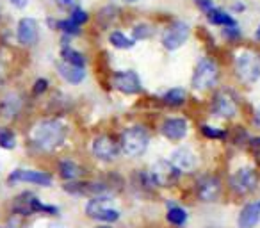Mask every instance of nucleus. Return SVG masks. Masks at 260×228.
<instances>
[{"label":"nucleus","mask_w":260,"mask_h":228,"mask_svg":"<svg viewBox=\"0 0 260 228\" xmlns=\"http://www.w3.org/2000/svg\"><path fill=\"white\" fill-rule=\"evenodd\" d=\"M66 134H68V128L64 123H61L59 120H45L34 127L32 141L38 148L50 152L64 143Z\"/></svg>","instance_id":"obj_1"},{"label":"nucleus","mask_w":260,"mask_h":228,"mask_svg":"<svg viewBox=\"0 0 260 228\" xmlns=\"http://www.w3.org/2000/svg\"><path fill=\"white\" fill-rule=\"evenodd\" d=\"M150 143L148 131L141 125H134L128 127L121 134V150L125 152V155L128 157H139L146 152Z\"/></svg>","instance_id":"obj_2"},{"label":"nucleus","mask_w":260,"mask_h":228,"mask_svg":"<svg viewBox=\"0 0 260 228\" xmlns=\"http://www.w3.org/2000/svg\"><path fill=\"white\" fill-rule=\"evenodd\" d=\"M217 75H219L217 66L209 59H202V61H198L194 73H192V87L196 91L210 89L217 84Z\"/></svg>","instance_id":"obj_3"},{"label":"nucleus","mask_w":260,"mask_h":228,"mask_svg":"<svg viewBox=\"0 0 260 228\" xmlns=\"http://www.w3.org/2000/svg\"><path fill=\"white\" fill-rule=\"evenodd\" d=\"M182 171L175 166L171 160H157L152 166V171H150V177H152L153 184L160 185V187H171L178 182Z\"/></svg>","instance_id":"obj_4"},{"label":"nucleus","mask_w":260,"mask_h":228,"mask_svg":"<svg viewBox=\"0 0 260 228\" xmlns=\"http://www.w3.org/2000/svg\"><path fill=\"white\" fill-rule=\"evenodd\" d=\"M237 73L242 82H256L260 79V54L256 52H242L237 57Z\"/></svg>","instance_id":"obj_5"},{"label":"nucleus","mask_w":260,"mask_h":228,"mask_svg":"<svg viewBox=\"0 0 260 228\" xmlns=\"http://www.w3.org/2000/svg\"><path fill=\"white\" fill-rule=\"evenodd\" d=\"M239 111V102L235 98V94L228 89H223L212 98V104H210V112L217 118H234Z\"/></svg>","instance_id":"obj_6"},{"label":"nucleus","mask_w":260,"mask_h":228,"mask_svg":"<svg viewBox=\"0 0 260 228\" xmlns=\"http://www.w3.org/2000/svg\"><path fill=\"white\" fill-rule=\"evenodd\" d=\"M15 212L22 214V216H30V214H36V212H47V214L55 216V214H57V207L43 205V203H41L34 194H30V192H23V194H20L18 198H16Z\"/></svg>","instance_id":"obj_7"},{"label":"nucleus","mask_w":260,"mask_h":228,"mask_svg":"<svg viewBox=\"0 0 260 228\" xmlns=\"http://www.w3.org/2000/svg\"><path fill=\"white\" fill-rule=\"evenodd\" d=\"M256 184H258V177L251 168L237 170L230 177V189L237 194H249L256 189Z\"/></svg>","instance_id":"obj_8"},{"label":"nucleus","mask_w":260,"mask_h":228,"mask_svg":"<svg viewBox=\"0 0 260 228\" xmlns=\"http://www.w3.org/2000/svg\"><path fill=\"white\" fill-rule=\"evenodd\" d=\"M105 202H109V198H93L87 202L86 205V214L93 219L104 221V223H112V221L119 219V212L111 207L105 205Z\"/></svg>","instance_id":"obj_9"},{"label":"nucleus","mask_w":260,"mask_h":228,"mask_svg":"<svg viewBox=\"0 0 260 228\" xmlns=\"http://www.w3.org/2000/svg\"><path fill=\"white\" fill-rule=\"evenodd\" d=\"M112 86L118 91L125 94H138L143 89L141 79L136 72L132 70H125V72H118L112 75Z\"/></svg>","instance_id":"obj_10"},{"label":"nucleus","mask_w":260,"mask_h":228,"mask_svg":"<svg viewBox=\"0 0 260 228\" xmlns=\"http://www.w3.org/2000/svg\"><path fill=\"white\" fill-rule=\"evenodd\" d=\"M189 25L185 22H175L166 32L162 34V45L166 50H177L187 41Z\"/></svg>","instance_id":"obj_11"},{"label":"nucleus","mask_w":260,"mask_h":228,"mask_svg":"<svg viewBox=\"0 0 260 228\" xmlns=\"http://www.w3.org/2000/svg\"><path fill=\"white\" fill-rule=\"evenodd\" d=\"M196 194L202 202H216L221 194V180L212 175H205L196 184Z\"/></svg>","instance_id":"obj_12"},{"label":"nucleus","mask_w":260,"mask_h":228,"mask_svg":"<svg viewBox=\"0 0 260 228\" xmlns=\"http://www.w3.org/2000/svg\"><path fill=\"white\" fill-rule=\"evenodd\" d=\"M93 153L96 159L104 160V162H111L118 157L119 146L111 136H98L93 141Z\"/></svg>","instance_id":"obj_13"},{"label":"nucleus","mask_w":260,"mask_h":228,"mask_svg":"<svg viewBox=\"0 0 260 228\" xmlns=\"http://www.w3.org/2000/svg\"><path fill=\"white\" fill-rule=\"evenodd\" d=\"M16 36L18 41L25 47H30L38 41L40 38V30H38V22L32 18H22L18 22V29H16Z\"/></svg>","instance_id":"obj_14"},{"label":"nucleus","mask_w":260,"mask_h":228,"mask_svg":"<svg viewBox=\"0 0 260 228\" xmlns=\"http://www.w3.org/2000/svg\"><path fill=\"white\" fill-rule=\"evenodd\" d=\"M9 182H30L36 185H52V177L43 171H32V170H18L13 171Z\"/></svg>","instance_id":"obj_15"},{"label":"nucleus","mask_w":260,"mask_h":228,"mask_svg":"<svg viewBox=\"0 0 260 228\" xmlns=\"http://www.w3.org/2000/svg\"><path fill=\"white\" fill-rule=\"evenodd\" d=\"M160 132L171 141H180L187 134V121L182 118H168L160 127Z\"/></svg>","instance_id":"obj_16"},{"label":"nucleus","mask_w":260,"mask_h":228,"mask_svg":"<svg viewBox=\"0 0 260 228\" xmlns=\"http://www.w3.org/2000/svg\"><path fill=\"white\" fill-rule=\"evenodd\" d=\"M260 221V200L246 203L239 214V228H255Z\"/></svg>","instance_id":"obj_17"},{"label":"nucleus","mask_w":260,"mask_h":228,"mask_svg":"<svg viewBox=\"0 0 260 228\" xmlns=\"http://www.w3.org/2000/svg\"><path fill=\"white\" fill-rule=\"evenodd\" d=\"M171 162L178 168L180 171H191L196 168L198 160H196V155L187 148H178L171 153Z\"/></svg>","instance_id":"obj_18"},{"label":"nucleus","mask_w":260,"mask_h":228,"mask_svg":"<svg viewBox=\"0 0 260 228\" xmlns=\"http://www.w3.org/2000/svg\"><path fill=\"white\" fill-rule=\"evenodd\" d=\"M57 72H59V75H61L64 80H68L70 84H80L84 79H86V72H84V68L68 64V62H59Z\"/></svg>","instance_id":"obj_19"},{"label":"nucleus","mask_w":260,"mask_h":228,"mask_svg":"<svg viewBox=\"0 0 260 228\" xmlns=\"http://www.w3.org/2000/svg\"><path fill=\"white\" fill-rule=\"evenodd\" d=\"M20 107H22V98L16 93L8 94L6 100L2 102V112H4V116L8 118V120H11V118H15L16 114H18Z\"/></svg>","instance_id":"obj_20"},{"label":"nucleus","mask_w":260,"mask_h":228,"mask_svg":"<svg viewBox=\"0 0 260 228\" xmlns=\"http://www.w3.org/2000/svg\"><path fill=\"white\" fill-rule=\"evenodd\" d=\"M207 18L212 25H221V27H232L235 25V20L232 15H228L223 9H212L210 13H207Z\"/></svg>","instance_id":"obj_21"},{"label":"nucleus","mask_w":260,"mask_h":228,"mask_svg":"<svg viewBox=\"0 0 260 228\" xmlns=\"http://www.w3.org/2000/svg\"><path fill=\"white\" fill-rule=\"evenodd\" d=\"M162 100H164V104L170 105V107H180V105H184L185 100H187V93H185V89H182V87H173V89H170L164 94Z\"/></svg>","instance_id":"obj_22"},{"label":"nucleus","mask_w":260,"mask_h":228,"mask_svg":"<svg viewBox=\"0 0 260 228\" xmlns=\"http://www.w3.org/2000/svg\"><path fill=\"white\" fill-rule=\"evenodd\" d=\"M59 173L64 180H77V178L82 175V170H80L79 164H75L73 160H62L59 164Z\"/></svg>","instance_id":"obj_23"},{"label":"nucleus","mask_w":260,"mask_h":228,"mask_svg":"<svg viewBox=\"0 0 260 228\" xmlns=\"http://www.w3.org/2000/svg\"><path fill=\"white\" fill-rule=\"evenodd\" d=\"M61 57L64 59V62L73 64V66H79V68H84V64H86V57H84L80 52L73 50V48H68V47L62 48Z\"/></svg>","instance_id":"obj_24"},{"label":"nucleus","mask_w":260,"mask_h":228,"mask_svg":"<svg viewBox=\"0 0 260 228\" xmlns=\"http://www.w3.org/2000/svg\"><path fill=\"white\" fill-rule=\"evenodd\" d=\"M166 217L171 224H175V226H182V224H185V221H187V212H185V209H182V207L171 205L170 210H168V214H166Z\"/></svg>","instance_id":"obj_25"},{"label":"nucleus","mask_w":260,"mask_h":228,"mask_svg":"<svg viewBox=\"0 0 260 228\" xmlns=\"http://www.w3.org/2000/svg\"><path fill=\"white\" fill-rule=\"evenodd\" d=\"M109 41L112 43V47L116 48H132L134 47V40H130V38H126L123 32H119V30H116V32H112L111 36H109Z\"/></svg>","instance_id":"obj_26"},{"label":"nucleus","mask_w":260,"mask_h":228,"mask_svg":"<svg viewBox=\"0 0 260 228\" xmlns=\"http://www.w3.org/2000/svg\"><path fill=\"white\" fill-rule=\"evenodd\" d=\"M132 34H134V40H146L153 36V27L148 23H139L132 29Z\"/></svg>","instance_id":"obj_27"},{"label":"nucleus","mask_w":260,"mask_h":228,"mask_svg":"<svg viewBox=\"0 0 260 228\" xmlns=\"http://www.w3.org/2000/svg\"><path fill=\"white\" fill-rule=\"evenodd\" d=\"M79 27L80 25H77V23L73 22L72 18H70V20H62V22L57 23V29L61 30V32H64V34H70V36H79V34H80Z\"/></svg>","instance_id":"obj_28"},{"label":"nucleus","mask_w":260,"mask_h":228,"mask_svg":"<svg viewBox=\"0 0 260 228\" xmlns=\"http://www.w3.org/2000/svg\"><path fill=\"white\" fill-rule=\"evenodd\" d=\"M200 132H202L207 139H224L226 138V132L221 131V128L210 127V125H202V127H200Z\"/></svg>","instance_id":"obj_29"},{"label":"nucleus","mask_w":260,"mask_h":228,"mask_svg":"<svg viewBox=\"0 0 260 228\" xmlns=\"http://www.w3.org/2000/svg\"><path fill=\"white\" fill-rule=\"evenodd\" d=\"M15 143H16V138L13 132L6 131V128L0 131V146H2V148H6V150L15 148Z\"/></svg>","instance_id":"obj_30"},{"label":"nucleus","mask_w":260,"mask_h":228,"mask_svg":"<svg viewBox=\"0 0 260 228\" xmlns=\"http://www.w3.org/2000/svg\"><path fill=\"white\" fill-rule=\"evenodd\" d=\"M72 20L77 23V25H82V23L87 22V13L82 11V9H79V8H75L72 11Z\"/></svg>","instance_id":"obj_31"},{"label":"nucleus","mask_w":260,"mask_h":228,"mask_svg":"<svg viewBox=\"0 0 260 228\" xmlns=\"http://www.w3.org/2000/svg\"><path fill=\"white\" fill-rule=\"evenodd\" d=\"M223 34L226 40H237L239 36H241V30L237 29V25H232V27H226V29H223Z\"/></svg>","instance_id":"obj_32"},{"label":"nucleus","mask_w":260,"mask_h":228,"mask_svg":"<svg viewBox=\"0 0 260 228\" xmlns=\"http://www.w3.org/2000/svg\"><path fill=\"white\" fill-rule=\"evenodd\" d=\"M47 86H48L47 80H45V79H38V80H36V84H34V94L45 93V91H47Z\"/></svg>","instance_id":"obj_33"},{"label":"nucleus","mask_w":260,"mask_h":228,"mask_svg":"<svg viewBox=\"0 0 260 228\" xmlns=\"http://www.w3.org/2000/svg\"><path fill=\"white\" fill-rule=\"evenodd\" d=\"M55 2L62 9H75L77 4H79V0H55Z\"/></svg>","instance_id":"obj_34"},{"label":"nucleus","mask_w":260,"mask_h":228,"mask_svg":"<svg viewBox=\"0 0 260 228\" xmlns=\"http://www.w3.org/2000/svg\"><path fill=\"white\" fill-rule=\"evenodd\" d=\"M196 6H198V8L202 9L203 13H205V15L214 9L212 8V2H210V0H196Z\"/></svg>","instance_id":"obj_35"},{"label":"nucleus","mask_w":260,"mask_h":228,"mask_svg":"<svg viewBox=\"0 0 260 228\" xmlns=\"http://www.w3.org/2000/svg\"><path fill=\"white\" fill-rule=\"evenodd\" d=\"M249 148H251V152L255 153V155L260 157V138L249 139Z\"/></svg>","instance_id":"obj_36"},{"label":"nucleus","mask_w":260,"mask_h":228,"mask_svg":"<svg viewBox=\"0 0 260 228\" xmlns=\"http://www.w3.org/2000/svg\"><path fill=\"white\" fill-rule=\"evenodd\" d=\"M13 6H16V8H25L27 6V0H9Z\"/></svg>","instance_id":"obj_37"},{"label":"nucleus","mask_w":260,"mask_h":228,"mask_svg":"<svg viewBox=\"0 0 260 228\" xmlns=\"http://www.w3.org/2000/svg\"><path fill=\"white\" fill-rule=\"evenodd\" d=\"M255 125H256V127L260 128V107H258V109H256V111H255Z\"/></svg>","instance_id":"obj_38"},{"label":"nucleus","mask_w":260,"mask_h":228,"mask_svg":"<svg viewBox=\"0 0 260 228\" xmlns=\"http://www.w3.org/2000/svg\"><path fill=\"white\" fill-rule=\"evenodd\" d=\"M2 77H4V68H2V64H0V80H2Z\"/></svg>","instance_id":"obj_39"},{"label":"nucleus","mask_w":260,"mask_h":228,"mask_svg":"<svg viewBox=\"0 0 260 228\" xmlns=\"http://www.w3.org/2000/svg\"><path fill=\"white\" fill-rule=\"evenodd\" d=\"M255 36H256V40L260 41V25H258V29H256V34H255Z\"/></svg>","instance_id":"obj_40"},{"label":"nucleus","mask_w":260,"mask_h":228,"mask_svg":"<svg viewBox=\"0 0 260 228\" xmlns=\"http://www.w3.org/2000/svg\"><path fill=\"white\" fill-rule=\"evenodd\" d=\"M96 228H111L109 224H100V226H96Z\"/></svg>","instance_id":"obj_41"},{"label":"nucleus","mask_w":260,"mask_h":228,"mask_svg":"<svg viewBox=\"0 0 260 228\" xmlns=\"http://www.w3.org/2000/svg\"><path fill=\"white\" fill-rule=\"evenodd\" d=\"M125 2H136V0H125Z\"/></svg>","instance_id":"obj_42"}]
</instances>
